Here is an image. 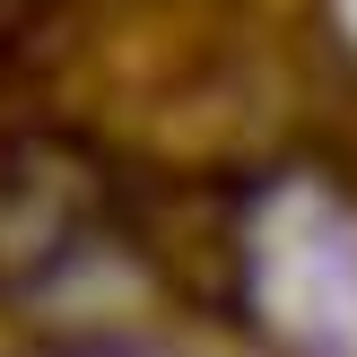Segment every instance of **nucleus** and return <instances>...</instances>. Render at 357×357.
Returning <instances> with one entry per match:
<instances>
[{
  "mask_svg": "<svg viewBox=\"0 0 357 357\" xmlns=\"http://www.w3.org/2000/svg\"><path fill=\"white\" fill-rule=\"evenodd\" d=\"M253 279H261L271 323L305 357H357V218L349 209L288 192L261 218Z\"/></svg>",
  "mask_w": 357,
  "mask_h": 357,
  "instance_id": "f257e3e1",
  "label": "nucleus"
},
{
  "mask_svg": "<svg viewBox=\"0 0 357 357\" xmlns=\"http://www.w3.org/2000/svg\"><path fill=\"white\" fill-rule=\"evenodd\" d=\"M340 17H349V26H357V0H340Z\"/></svg>",
  "mask_w": 357,
  "mask_h": 357,
  "instance_id": "f03ea898",
  "label": "nucleus"
}]
</instances>
